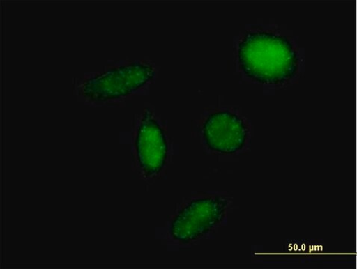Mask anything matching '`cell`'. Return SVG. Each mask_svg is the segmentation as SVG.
I'll use <instances>...</instances> for the list:
<instances>
[{"label":"cell","mask_w":357,"mask_h":269,"mask_svg":"<svg viewBox=\"0 0 357 269\" xmlns=\"http://www.w3.org/2000/svg\"><path fill=\"white\" fill-rule=\"evenodd\" d=\"M136 149L140 167L146 175L157 174L162 170L169 147L162 129L150 110L144 113L139 128Z\"/></svg>","instance_id":"cell-5"},{"label":"cell","mask_w":357,"mask_h":269,"mask_svg":"<svg viewBox=\"0 0 357 269\" xmlns=\"http://www.w3.org/2000/svg\"><path fill=\"white\" fill-rule=\"evenodd\" d=\"M226 202L220 199L195 200L185 206L173 221L171 234L183 243L197 240L222 220Z\"/></svg>","instance_id":"cell-3"},{"label":"cell","mask_w":357,"mask_h":269,"mask_svg":"<svg viewBox=\"0 0 357 269\" xmlns=\"http://www.w3.org/2000/svg\"><path fill=\"white\" fill-rule=\"evenodd\" d=\"M153 76L154 70L151 66L133 62L89 79L84 93L86 97L97 101L119 99L128 96L144 86Z\"/></svg>","instance_id":"cell-2"},{"label":"cell","mask_w":357,"mask_h":269,"mask_svg":"<svg viewBox=\"0 0 357 269\" xmlns=\"http://www.w3.org/2000/svg\"><path fill=\"white\" fill-rule=\"evenodd\" d=\"M238 61L249 78L264 84H281L295 75L298 56L286 37L273 33L250 32L238 45Z\"/></svg>","instance_id":"cell-1"},{"label":"cell","mask_w":357,"mask_h":269,"mask_svg":"<svg viewBox=\"0 0 357 269\" xmlns=\"http://www.w3.org/2000/svg\"><path fill=\"white\" fill-rule=\"evenodd\" d=\"M203 133L208 148L222 154L243 149L248 137L244 121L229 111L211 114L204 124Z\"/></svg>","instance_id":"cell-4"}]
</instances>
